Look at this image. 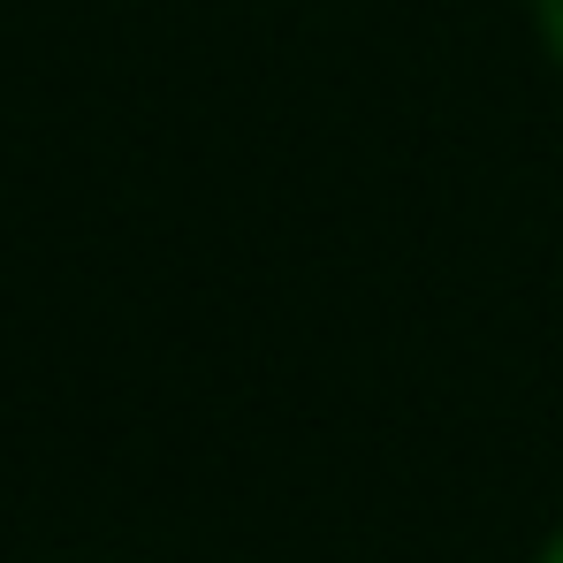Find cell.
Returning <instances> with one entry per match:
<instances>
[{
    "label": "cell",
    "mask_w": 563,
    "mask_h": 563,
    "mask_svg": "<svg viewBox=\"0 0 563 563\" xmlns=\"http://www.w3.org/2000/svg\"><path fill=\"white\" fill-rule=\"evenodd\" d=\"M533 15H541V38H549V54L563 69V0H533Z\"/></svg>",
    "instance_id": "1"
},
{
    "label": "cell",
    "mask_w": 563,
    "mask_h": 563,
    "mask_svg": "<svg viewBox=\"0 0 563 563\" xmlns=\"http://www.w3.org/2000/svg\"><path fill=\"white\" fill-rule=\"evenodd\" d=\"M541 563H563V533H556V541H549V549H541Z\"/></svg>",
    "instance_id": "2"
}]
</instances>
